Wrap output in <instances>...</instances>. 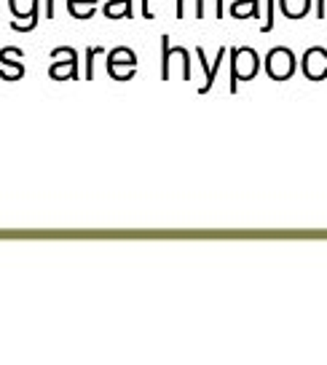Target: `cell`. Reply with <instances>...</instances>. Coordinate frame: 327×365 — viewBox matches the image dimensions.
Masks as SVG:
<instances>
[{
    "label": "cell",
    "instance_id": "obj_18",
    "mask_svg": "<svg viewBox=\"0 0 327 365\" xmlns=\"http://www.w3.org/2000/svg\"><path fill=\"white\" fill-rule=\"evenodd\" d=\"M316 19H325V0H316Z\"/></svg>",
    "mask_w": 327,
    "mask_h": 365
},
{
    "label": "cell",
    "instance_id": "obj_13",
    "mask_svg": "<svg viewBox=\"0 0 327 365\" xmlns=\"http://www.w3.org/2000/svg\"><path fill=\"white\" fill-rule=\"evenodd\" d=\"M97 54H102V46H89V48H86V73H83L86 81L94 78V57H97Z\"/></svg>",
    "mask_w": 327,
    "mask_h": 365
},
{
    "label": "cell",
    "instance_id": "obj_14",
    "mask_svg": "<svg viewBox=\"0 0 327 365\" xmlns=\"http://www.w3.org/2000/svg\"><path fill=\"white\" fill-rule=\"evenodd\" d=\"M223 57H226V48H220V51H217V59H214V65H212V76H209V81H207V83H204L202 89V94H207V91L212 89V83H214V76H217V70H220V65H223Z\"/></svg>",
    "mask_w": 327,
    "mask_h": 365
},
{
    "label": "cell",
    "instance_id": "obj_17",
    "mask_svg": "<svg viewBox=\"0 0 327 365\" xmlns=\"http://www.w3.org/2000/svg\"><path fill=\"white\" fill-rule=\"evenodd\" d=\"M46 19H54V0H46Z\"/></svg>",
    "mask_w": 327,
    "mask_h": 365
},
{
    "label": "cell",
    "instance_id": "obj_8",
    "mask_svg": "<svg viewBox=\"0 0 327 365\" xmlns=\"http://www.w3.org/2000/svg\"><path fill=\"white\" fill-rule=\"evenodd\" d=\"M41 0H9V9H11L14 19H30V24H38L41 16Z\"/></svg>",
    "mask_w": 327,
    "mask_h": 365
},
{
    "label": "cell",
    "instance_id": "obj_16",
    "mask_svg": "<svg viewBox=\"0 0 327 365\" xmlns=\"http://www.w3.org/2000/svg\"><path fill=\"white\" fill-rule=\"evenodd\" d=\"M142 16H145V19H153V11H150V0H142Z\"/></svg>",
    "mask_w": 327,
    "mask_h": 365
},
{
    "label": "cell",
    "instance_id": "obj_9",
    "mask_svg": "<svg viewBox=\"0 0 327 365\" xmlns=\"http://www.w3.org/2000/svg\"><path fill=\"white\" fill-rule=\"evenodd\" d=\"M279 9L287 19H303L311 9V0H279Z\"/></svg>",
    "mask_w": 327,
    "mask_h": 365
},
{
    "label": "cell",
    "instance_id": "obj_7",
    "mask_svg": "<svg viewBox=\"0 0 327 365\" xmlns=\"http://www.w3.org/2000/svg\"><path fill=\"white\" fill-rule=\"evenodd\" d=\"M118 65H126V68H137V54L132 51V48H126V46H121V48H113L110 54H108V76L110 78L118 81Z\"/></svg>",
    "mask_w": 327,
    "mask_h": 365
},
{
    "label": "cell",
    "instance_id": "obj_15",
    "mask_svg": "<svg viewBox=\"0 0 327 365\" xmlns=\"http://www.w3.org/2000/svg\"><path fill=\"white\" fill-rule=\"evenodd\" d=\"M263 33H271L274 30V0H266V22L260 27Z\"/></svg>",
    "mask_w": 327,
    "mask_h": 365
},
{
    "label": "cell",
    "instance_id": "obj_5",
    "mask_svg": "<svg viewBox=\"0 0 327 365\" xmlns=\"http://www.w3.org/2000/svg\"><path fill=\"white\" fill-rule=\"evenodd\" d=\"M16 59H22V48H16V46L0 51V65H3L0 78L3 81H19L24 76V65L22 62H16Z\"/></svg>",
    "mask_w": 327,
    "mask_h": 365
},
{
    "label": "cell",
    "instance_id": "obj_2",
    "mask_svg": "<svg viewBox=\"0 0 327 365\" xmlns=\"http://www.w3.org/2000/svg\"><path fill=\"white\" fill-rule=\"evenodd\" d=\"M172 59L182 65V81H191V54L185 48H172L170 35H161V78H172Z\"/></svg>",
    "mask_w": 327,
    "mask_h": 365
},
{
    "label": "cell",
    "instance_id": "obj_3",
    "mask_svg": "<svg viewBox=\"0 0 327 365\" xmlns=\"http://www.w3.org/2000/svg\"><path fill=\"white\" fill-rule=\"evenodd\" d=\"M295 68H298L295 54L290 48H284V46L271 48L269 57H266V73H269L274 81H287L295 73Z\"/></svg>",
    "mask_w": 327,
    "mask_h": 365
},
{
    "label": "cell",
    "instance_id": "obj_6",
    "mask_svg": "<svg viewBox=\"0 0 327 365\" xmlns=\"http://www.w3.org/2000/svg\"><path fill=\"white\" fill-rule=\"evenodd\" d=\"M65 51H68V62H54L51 68H48V76L54 81H65V78H81L78 73V51L76 48H70V46H65Z\"/></svg>",
    "mask_w": 327,
    "mask_h": 365
},
{
    "label": "cell",
    "instance_id": "obj_4",
    "mask_svg": "<svg viewBox=\"0 0 327 365\" xmlns=\"http://www.w3.org/2000/svg\"><path fill=\"white\" fill-rule=\"evenodd\" d=\"M301 70H303L306 78L311 81H322L327 78V51L322 48V46H314V48H308L303 54V59H301Z\"/></svg>",
    "mask_w": 327,
    "mask_h": 365
},
{
    "label": "cell",
    "instance_id": "obj_1",
    "mask_svg": "<svg viewBox=\"0 0 327 365\" xmlns=\"http://www.w3.org/2000/svg\"><path fill=\"white\" fill-rule=\"evenodd\" d=\"M260 70V57L252 48H231V94H237L239 81H252Z\"/></svg>",
    "mask_w": 327,
    "mask_h": 365
},
{
    "label": "cell",
    "instance_id": "obj_12",
    "mask_svg": "<svg viewBox=\"0 0 327 365\" xmlns=\"http://www.w3.org/2000/svg\"><path fill=\"white\" fill-rule=\"evenodd\" d=\"M68 11L73 19H89L97 11V0H68Z\"/></svg>",
    "mask_w": 327,
    "mask_h": 365
},
{
    "label": "cell",
    "instance_id": "obj_11",
    "mask_svg": "<svg viewBox=\"0 0 327 365\" xmlns=\"http://www.w3.org/2000/svg\"><path fill=\"white\" fill-rule=\"evenodd\" d=\"M231 14H234V19H258V0H234Z\"/></svg>",
    "mask_w": 327,
    "mask_h": 365
},
{
    "label": "cell",
    "instance_id": "obj_10",
    "mask_svg": "<svg viewBox=\"0 0 327 365\" xmlns=\"http://www.w3.org/2000/svg\"><path fill=\"white\" fill-rule=\"evenodd\" d=\"M105 16L108 19H132L135 11H132V0H110L105 6Z\"/></svg>",
    "mask_w": 327,
    "mask_h": 365
}]
</instances>
